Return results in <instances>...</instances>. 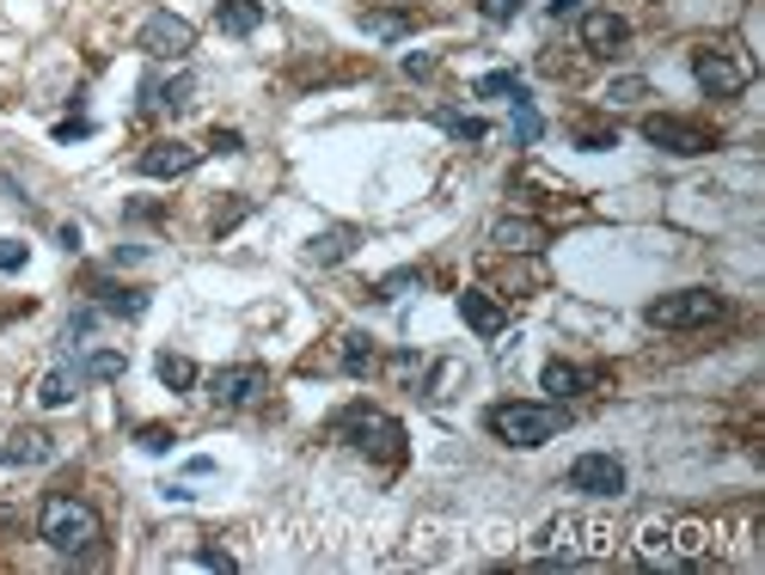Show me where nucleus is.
<instances>
[{"mask_svg":"<svg viewBox=\"0 0 765 575\" xmlns=\"http://www.w3.org/2000/svg\"><path fill=\"white\" fill-rule=\"evenodd\" d=\"M202 154H209V147H190V142H154V147H142V154H135V171H142V178H185V171H197V166H202Z\"/></svg>","mask_w":765,"mask_h":575,"instance_id":"9b49d317","label":"nucleus"},{"mask_svg":"<svg viewBox=\"0 0 765 575\" xmlns=\"http://www.w3.org/2000/svg\"><path fill=\"white\" fill-rule=\"evenodd\" d=\"M545 239H552V233H545L539 221H521V215H502V221L490 227V245H496V251H539Z\"/></svg>","mask_w":765,"mask_h":575,"instance_id":"2eb2a0df","label":"nucleus"},{"mask_svg":"<svg viewBox=\"0 0 765 575\" xmlns=\"http://www.w3.org/2000/svg\"><path fill=\"white\" fill-rule=\"evenodd\" d=\"M509 105H515V142H521V147H533V142H539V135H545V117H539V111H533L527 86H521L515 98H509Z\"/></svg>","mask_w":765,"mask_h":575,"instance_id":"5701e85b","label":"nucleus"},{"mask_svg":"<svg viewBox=\"0 0 765 575\" xmlns=\"http://www.w3.org/2000/svg\"><path fill=\"white\" fill-rule=\"evenodd\" d=\"M692 80L704 86V98H741L747 92V62H735L729 50H692Z\"/></svg>","mask_w":765,"mask_h":575,"instance_id":"0eeeda50","label":"nucleus"},{"mask_svg":"<svg viewBox=\"0 0 765 575\" xmlns=\"http://www.w3.org/2000/svg\"><path fill=\"white\" fill-rule=\"evenodd\" d=\"M422 282V270H398V275H386L380 288H374V301H398V294H405V288H417Z\"/></svg>","mask_w":765,"mask_h":575,"instance_id":"7c9ffc66","label":"nucleus"},{"mask_svg":"<svg viewBox=\"0 0 765 575\" xmlns=\"http://www.w3.org/2000/svg\"><path fill=\"white\" fill-rule=\"evenodd\" d=\"M190 92H197V80H190V74H172V80L147 74L142 80V111H185Z\"/></svg>","mask_w":765,"mask_h":575,"instance_id":"4468645a","label":"nucleus"},{"mask_svg":"<svg viewBox=\"0 0 765 575\" xmlns=\"http://www.w3.org/2000/svg\"><path fill=\"white\" fill-rule=\"evenodd\" d=\"M723 313V294H711V288H680V294H661V301H649V325L656 331H699L711 325V318Z\"/></svg>","mask_w":765,"mask_h":575,"instance_id":"39448f33","label":"nucleus"},{"mask_svg":"<svg viewBox=\"0 0 765 575\" xmlns=\"http://www.w3.org/2000/svg\"><path fill=\"white\" fill-rule=\"evenodd\" d=\"M154 374H159V386H172V393H190V386H197V362H190V355H172V349L154 355Z\"/></svg>","mask_w":765,"mask_h":575,"instance_id":"4be33fe9","label":"nucleus"},{"mask_svg":"<svg viewBox=\"0 0 765 575\" xmlns=\"http://www.w3.org/2000/svg\"><path fill=\"white\" fill-rule=\"evenodd\" d=\"M214 25H221L227 38H251V31L264 25V0H221V7H214Z\"/></svg>","mask_w":765,"mask_h":575,"instance_id":"a211bd4d","label":"nucleus"},{"mask_svg":"<svg viewBox=\"0 0 765 575\" xmlns=\"http://www.w3.org/2000/svg\"><path fill=\"white\" fill-rule=\"evenodd\" d=\"M331 435L349 441L356 453L380 459V466H398V459H405V429H398V417H386V410H374V405L337 410V417H331Z\"/></svg>","mask_w":765,"mask_h":575,"instance_id":"20e7f679","label":"nucleus"},{"mask_svg":"<svg viewBox=\"0 0 765 575\" xmlns=\"http://www.w3.org/2000/svg\"><path fill=\"white\" fill-rule=\"evenodd\" d=\"M93 294H98V306H105V313H117V318H142L147 313V294H142V288H111L105 275H93Z\"/></svg>","mask_w":765,"mask_h":575,"instance_id":"6ab92c4d","label":"nucleus"},{"mask_svg":"<svg viewBox=\"0 0 765 575\" xmlns=\"http://www.w3.org/2000/svg\"><path fill=\"white\" fill-rule=\"evenodd\" d=\"M25 258H31L25 239H0V270H25Z\"/></svg>","mask_w":765,"mask_h":575,"instance_id":"f704fd0d","label":"nucleus"},{"mask_svg":"<svg viewBox=\"0 0 765 575\" xmlns=\"http://www.w3.org/2000/svg\"><path fill=\"white\" fill-rule=\"evenodd\" d=\"M631 43V25L619 13H581V50L588 55H619Z\"/></svg>","mask_w":765,"mask_h":575,"instance_id":"ddd939ff","label":"nucleus"},{"mask_svg":"<svg viewBox=\"0 0 765 575\" xmlns=\"http://www.w3.org/2000/svg\"><path fill=\"white\" fill-rule=\"evenodd\" d=\"M576 147H588V154H607V147H619V129H612V123H581Z\"/></svg>","mask_w":765,"mask_h":575,"instance_id":"bb28decb","label":"nucleus"},{"mask_svg":"<svg viewBox=\"0 0 765 575\" xmlns=\"http://www.w3.org/2000/svg\"><path fill=\"white\" fill-rule=\"evenodd\" d=\"M478 13H484L490 25H509V19L521 13V0H478Z\"/></svg>","mask_w":765,"mask_h":575,"instance_id":"72a5a7b5","label":"nucleus"},{"mask_svg":"<svg viewBox=\"0 0 765 575\" xmlns=\"http://www.w3.org/2000/svg\"><path fill=\"white\" fill-rule=\"evenodd\" d=\"M643 142H649V147H661V154L692 159V154H711L716 135H711V129H699V123H687V117H643Z\"/></svg>","mask_w":765,"mask_h":575,"instance_id":"9d476101","label":"nucleus"},{"mask_svg":"<svg viewBox=\"0 0 765 575\" xmlns=\"http://www.w3.org/2000/svg\"><path fill=\"white\" fill-rule=\"evenodd\" d=\"M142 43L154 62H185L190 50H197V31H190V19H178V13H147V25H142Z\"/></svg>","mask_w":765,"mask_h":575,"instance_id":"1a4fd4ad","label":"nucleus"},{"mask_svg":"<svg viewBox=\"0 0 765 575\" xmlns=\"http://www.w3.org/2000/svg\"><path fill=\"white\" fill-rule=\"evenodd\" d=\"M637 98H649V80H637V74H625V80L607 86V105H637Z\"/></svg>","mask_w":765,"mask_h":575,"instance_id":"c756f323","label":"nucleus"},{"mask_svg":"<svg viewBox=\"0 0 765 575\" xmlns=\"http://www.w3.org/2000/svg\"><path fill=\"white\" fill-rule=\"evenodd\" d=\"M539 386H545L552 398H581V393L594 386V367H576V362H545Z\"/></svg>","mask_w":765,"mask_h":575,"instance_id":"f3484780","label":"nucleus"},{"mask_svg":"<svg viewBox=\"0 0 765 575\" xmlns=\"http://www.w3.org/2000/svg\"><path fill=\"white\" fill-rule=\"evenodd\" d=\"M472 92H478V98H515V92H521V74H509V67H496V74H484Z\"/></svg>","mask_w":765,"mask_h":575,"instance_id":"cd10ccee","label":"nucleus"},{"mask_svg":"<svg viewBox=\"0 0 765 575\" xmlns=\"http://www.w3.org/2000/svg\"><path fill=\"white\" fill-rule=\"evenodd\" d=\"M410 25H417L410 13H368V19H361V31H368V38H386V43L410 38Z\"/></svg>","mask_w":765,"mask_h":575,"instance_id":"a878e982","label":"nucleus"},{"mask_svg":"<svg viewBox=\"0 0 765 575\" xmlns=\"http://www.w3.org/2000/svg\"><path fill=\"white\" fill-rule=\"evenodd\" d=\"M123 349H98V355H86V379H123Z\"/></svg>","mask_w":765,"mask_h":575,"instance_id":"c85d7f7f","label":"nucleus"},{"mask_svg":"<svg viewBox=\"0 0 765 575\" xmlns=\"http://www.w3.org/2000/svg\"><path fill=\"white\" fill-rule=\"evenodd\" d=\"M93 135V123L86 117H67V123H55V142H86Z\"/></svg>","mask_w":765,"mask_h":575,"instance_id":"e433bc0d","label":"nucleus"},{"mask_svg":"<svg viewBox=\"0 0 765 575\" xmlns=\"http://www.w3.org/2000/svg\"><path fill=\"white\" fill-rule=\"evenodd\" d=\"M80 379H86V367H74V362L50 367V374H43V386H38V405H43V410H62V405H74Z\"/></svg>","mask_w":765,"mask_h":575,"instance_id":"dca6fc26","label":"nucleus"},{"mask_svg":"<svg viewBox=\"0 0 765 575\" xmlns=\"http://www.w3.org/2000/svg\"><path fill=\"white\" fill-rule=\"evenodd\" d=\"M245 215H251V202H245V197H233V202H227L221 215H214V239H227V233H233L239 221H245Z\"/></svg>","mask_w":765,"mask_h":575,"instance_id":"2f4dec72","label":"nucleus"},{"mask_svg":"<svg viewBox=\"0 0 765 575\" xmlns=\"http://www.w3.org/2000/svg\"><path fill=\"white\" fill-rule=\"evenodd\" d=\"M7 459H13V466H50L55 459V441L43 429H19L13 441H7Z\"/></svg>","mask_w":765,"mask_h":575,"instance_id":"412c9836","label":"nucleus"},{"mask_svg":"<svg viewBox=\"0 0 765 575\" xmlns=\"http://www.w3.org/2000/svg\"><path fill=\"white\" fill-rule=\"evenodd\" d=\"M337 362H344V374H374V337L368 331H349Z\"/></svg>","mask_w":765,"mask_h":575,"instance_id":"393cba45","label":"nucleus"},{"mask_svg":"<svg viewBox=\"0 0 765 575\" xmlns=\"http://www.w3.org/2000/svg\"><path fill=\"white\" fill-rule=\"evenodd\" d=\"M436 129H448L453 142H484L490 123L484 117H465V111H436Z\"/></svg>","mask_w":765,"mask_h":575,"instance_id":"b1692460","label":"nucleus"},{"mask_svg":"<svg viewBox=\"0 0 765 575\" xmlns=\"http://www.w3.org/2000/svg\"><path fill=\"white\" fill-rule=\"evenodd\" d=\"M484 429L496 435L502 447H545L564 435V410L557 405H527V398H502V405L484 410Z\"/></svg>","mask_w":765,"mask_h":575,"instance_id":"7ed1b4c3","label":"nucleus"},{"mask_svg":"<svg viewBox=\"0 0 765 575\" xmlns=\"http://www.w3.org/2000/svg\"><path fill=\"white\" fill-rule=\"evenodd\" d=\"M239 147H245V135H239V129H214L209 135V154H239Z\"/></svg>","mask_w":765,"mask_h":575,"instance_id":"c9c22d12","label":"nucleus"},{"mask_svg":"<svg viewBox=\"0 0 765 575\" xmlns=\"http://www.w3.org/2000/svg\"><path fill=\"white\" fill-rule=\"evenodd\" d=\"M98 325V313H93V306H86V313H74V318H67V337H86V331H93Z\"/></svg>","mask_w":765,"mask_h":575,"instance_id":"58836bf2","label":"nucleus"},{"mask_svg":"<svg viewBox=\"0 0 765 575\" xmlns=\"http://www.w3.org/2000/svg\"><path fill=\"white\" fill-rule=\"evenodd\" d=\"M460 318L478 331V337H502V331H509L502 301H496V294H484V288H460Z\"/></svg>","mask_w":765,"mask_h":575,"instance_id":"f8f14e48","label":"nucleus"},{"mask_svg":"<svg viewBox=\"0 0 765 575\" xmlns=\"http://www.w3.org/2000/svg\"><path fill=\"white\" fill-rule=\"evenodd\" d=\"M98 509L93 502H80V496H43L38 509V539L43 545H55L62 557H86V551L98 545Z\"/></svg>","mask_w":765,"mask_h":575,"instance_id":"f03ea898","label":"nucleus"},{"mask_svg":"<svg viewBox=\"0 0 765 575\" xmlns=\"http://www.w3.org/2000/svg\"><path fill=\"white\" fill-rule=\"evenodd\" d=\"M197 557H202V563H209V569H227V575H233V569H239V563H233V551H221V545H202V551H197Z\"/></svg>","mask_w":765,"mask_h":575,"instance_id":"4c0bfd02","label":"nucleus"},{"mask_svg":"<svg viewBox=\"0 0 765 575\" xmlns=\"http://www.w3.org/2000/svg\"><path fill=\"white\" fill-rule=\"evenodd\" d=\"M564 484L581 490V496H594V502H612V496H625V459L619 453H581L576 466H569Z\"/></svg>","mask_w":765,"mask_h":575,"instance_id":"423d86ee","label":"nucleus"},{"mask_svg":"<svg viewBox=\"0 0 765 575\" xmlns=\"http://www.w3.org/2000/svg\"><path fill=\"white\" fill-rule=\"evenodd\" d=\"M564 13H576V0H552V19H564Z\"/></svg>","mask_w":765,"mask_h":575,"instance_id":"ea45409f","label":"nucleus"},{"mask_svg":"<svg viewBox=\"0 0 765 575\" xmlns=\"http://www.w3.org/2000/svg\"><path fill=\"white\" fill-rule=\"evenodd\" d=\"M264 393H270V374L258 362H233V367H221V374L209 379V398L221 410H245V405H258Z\"/></svg>","mask_w":765,"mask_h":575,"instance_id":"6e6552de","label":"nucleus"},{"mask_svg":"<svg viewBox=\"0 0 765 575\" xmlns=\"http://www.w3.org/2000/svg\"><path fill=\"white\" fill-rule=\"evenodd\" d=\"M612 545H619L612 521H594V514H557V521L539 533V557H533V569H576V563H600V557H612Z\"/></svg>","mask_w":765,"mask_h":575,"instance_id":"f257e3e1","label":"nucleus"},{"mask_svg":"<svg viewBox=\"0 0 765 575\" xmlns=\"http://www.w3.org/2000/svg\"><path fill=\"white\" fill-rule=\"evenodd\" d=\"M356 245H361L356 227H325V233H318L313 245H306V258H313V263H344Z\"/></svg>","mask_w":765,"mask_h":575,"instance_id":"aec40b11","label":"nucleus"},{"mask_svg":"<svg viewBox=\"0 0 765 575\" xmlns=\"http://www.w3.org/2000/svg\"><path fill=\"white\" fill-rule=\"evenodd\" d=\"M135 441H142L147 453H172V441H178V435H172V429H159V422H147V429L135 435Z\"/></svg>","mask_w":765,"mask_h":575,"instance_id":"473e14b6","label":"nucleus"}]
</instances>
